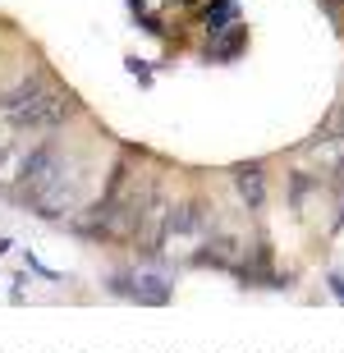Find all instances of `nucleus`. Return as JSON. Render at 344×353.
I'll return each instance as SVG.
<instances>
[{
    "label": "nucleus",
    "instance_id": "nucleus-1",
    "mask_svg": "<svg viewBox=\"0 0 344 353\" xmlns=\"http://www.w3.org/2000/svg\"><path fill=\"white\" fill-rule=\"evenodd\" d=\"M74 161L60 152V147H37L23 165V197L46 216H65L74 207Z\"/></svg>",
    "mask_w": 344,
    "mask_h": 353
},
{
    "label": "nucleus",
    "instance_id": "nucleus-3",
    "mask_svg": "<svg viewBox=\"0 0 344 353\" xmlns=\"http://www.w3.org/2000/svg\"><path fill=\"white\" fill-rule=\"evenodd\" d=\"M124 285H129V294L138 303H165V299H170V289H165L161 275H129Z\"/></svg>",
    "mask_w": 344,
    "mask_h": 353
},
{
    "label": "nucleus",
    "instance_id": "nucleus-4",
    "mask_svg": "<svg viewBox=\"0 0 344 353\" xmlns=\"http://www.w3.org/2000/svg\"><path fill=\"white\" fill-rule=\"evenodd\" d=\"M239 193L248 197L252 207H262V170L252 165V170H239Z\"/></svg>",
    "mask_w": 344,
    "mask_h": 353
},
{
    "label": "nucleus",
    "instance_id": "nucleus-2",
    "mask_svg": "<svg viewBox=\"0 0 344 353\" xmlns=\"http://www.w3.org/2000/svg\"><path fill=\"white\" fill-rule=\"evenodd\" d=\"M69 115H74V97L46 83H28L10 97V119L19 129H55Z\"/></svg>",
    "mask_w": 344,
    "mask_h": 353
}]
</instances>
